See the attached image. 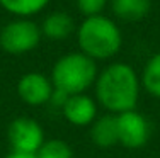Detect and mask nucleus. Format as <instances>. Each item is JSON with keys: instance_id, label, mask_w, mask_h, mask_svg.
Wrapping results in <instances>:
<instances>
[{"instance_id": "1", "label": "nucleus", "mask_w": 160, "mask_h": 158, "mask_svg": "<svg viewBox=\"0 0 160 158\" xmlns=\"http://www.w3.org/2000/svg\"><path fill=\"white\" fill-rule=\"evenodd\" d=\"M94 85L97 102L111 114H121L136 107L142 82L135 68L128 63L116 61L108 65L97 75Z\"/></svg>"}, {"instance_id": "2", "label": "nucleus", "mask_w": 160, "mask_h": 158, "mask_svg": "<svg viewBox=\"0 0 160 158\" xmlns=\"http://www.w3.org/2000/svg\"><path fill=\"white\" fill-rule=\"evenodd\" d=\"M77 43L83 55L94 61L111 60L121 51L123 34L116 21L104 14L85 17L77 27Z\"/></svg>"}, {"instance_id": "3", "label": "nucleus", "mask_w": 160, "mask_h": 158, "mask_svg": "<svg viewBox=\"0 0 160 158\" xmlns=\"http://www.w3.org/2000/svg\"><path fill=\"white\" fill-rule=\"evenodd\" d=\"M97 65L82 51H72L56 60L51 70V82L56 90L67 95L85 93L97 80Z\"/></svg>"}, {"instance_id": "4", "label": "nucleus", "mask_w": 160, "mask_h": 158, "mask_svg": "<svg viewBox=\"0 0 160 158\" xmlns=\"http://www.w3.org/2000/svg\"><path fill=\"white\" fill-rule=\"evenodd\" d=\"M41 27L28 17H14L0 29V48L9 55H26L41 43Z\"/></svg>"}, {"instance_id": "5", "label": "nucleus", "mask_w": 160, "mask_h": 158, "mask_svg": "<svg viewBox=\"0 0 160 158\" xmlns=\"http://www.w3.org/2000/svg\"><path fill=\"white\" fill-rule=\"evenodd\" d=\"M7 138H9L12 151L17 153H32V155H36L38 150L44 143L43 127H41L39 122L31 117L14 119L9 124Z\"/></svg>"}, {"instance_id": "6", "label": "nucleus", "mask_w": 160, "mask_h": 158, "mask_svg": "<svg viewBox=\"0 0 160 158\" xmlns=\"http://www.w3.org/2000/svg\"><path fill=\"white\" fill-rule=\"evenodd\" d=\"M118 119V134L119 143L126 148L136 150L145 146V143L150 138V126L143 114L133 111H126L116 114Z\"/></svg>"}, {"instance_id": "7", "label": "nucleus", "mask_w": 160, "mask_h": 158, "mask_svg": "<svg viewBox=\"0 0 160 158\" xmlns=\"http://www.w3.org/2000/svg\"><path fill=\"white\" fill-rule=\"evenodd\" d=\"M53 82L39 71H29L22 75L17 82V95L24 104L38 107L49 102L53 95Z\"/></svg>"}, {"instance_id": "8", "label": "nucleus", "mask_w": 160, "mask_h": 158, "mask_svg": "<svg viewBox=\"0 0 160 158\" xmlns=\"http://www.w3.org/2000/svg\"><path fill=\"white\" fill-rule=\"evenodd\" d=\"M62 112L65 119L73 126H90L96 121L97 104L92 97L85 95V93L68 95L67 102L62 107Z\"/></svg>"}, {"instance_id": "9", "label": "nucleus", "mask_w": 160, "mask_h": 158, "mask_svg": "<svg viewBox=\"0 0 160 158\" xmlns=\"http://www.w3.org/2000/svg\"><path fill=\"white\" fill-rule=\"evenodd\" d=\"M39 27H41L43 36L51 39V41H63L73 31H77L72 16L63 12V10H55V12L48 14L43 19Z\"/></svg>"}, {"instance_id": "10", "label": "nucleus", "mask_w": 160, "mask_h": 158, "mask_svg": "<svg viewBox=\"0 0 160 158\" xmlns=\"http://www.w3.org/2000/svg\"><path fill=\"white\" fill-rule=\"evenodd\" d=\"M90 138L99 148H111L119 143L116 114H106L90 124Z\"/></svg>"}, {"instance_id": "11", "label": "nucleus", "mask_w": 160, "mask_h": 158, "mask_svg": "<svg viewBox=\"0 0 160 158\" xmlns=\"http://www.w3.org/2000/svg\"><path fill=\"white\" fill-rule=\"evenodd\" d=\"M109 3L114 16L126 22L142 21L152 9V0H111Z\"/></svg>"}, {"instance_id": "12", "label": "nucleus", "mask_w": 160, "mask_h": 158, "mask_svg": "<svg viewBox=\"0 0 160 158\" xmlns=\"http://www.w3.org/2000/svg\"><path fill=\"white\" fill-rule=\"evenodd\" d=\"M51 0H0V7L14 17H28L43 12Z\"/></svg>"}, {"instance_id": "13", "label": "nucleus", "mask_w": 160, "mask_h": 158, "mask_svg": "<svg viewBox=\"0 0 160 158\" xmlns=\"http://www.w3.org/2000/svg\"><path fill=\"white\" fill-rule=\"evenodd\" d=\"M140 82H142L143 89L150 95L160 99V51L155 53L147 61V65H145V68L142 71Z\"/></svg>"}, {"instance_id": "14", "label": "nucleus", "mask_w": 160, "mask_h": 158, "mask_svg": "<svg viewBox=\"0 0 160 158\" xmlns=\"http://www.w3.org/2000/svg\"><path fill=\"white\" fill-rule=\"evenodd\" d=\"M38 158H73V151H72L70 145L63 140L53 138L43 143L36 153Z\"/></svg>"}, {"instance_id": "15", "label": "nucleus", "mask_w": 160, "mask_h": 158, "mask_svg": "<svg viewBox=\"0 0 160 158\" xmlns=\"http://www.w3.org/2000/svg\"><path fill=\"white\" fill-rule=\"evenodd\" d=\"M109 2H111V0H75L77 9L80 10V14H83V17L102 14Z\"/></svg>"}, {"instance_id": "16", "label": "nucleus", "mask_w": 160, "mask_h": 158, "mask_svg": "<svg viewBox=\"0 0 160 158\" xmlns=\"http://www.w3.org/2000/svg\"><path fill=\"white\" fill-rule=\"evenodd\" d=\"M5 158H38V156L32 155V153H17V151H12V153H9Z\"/></svg>"}]
</instances>
